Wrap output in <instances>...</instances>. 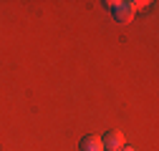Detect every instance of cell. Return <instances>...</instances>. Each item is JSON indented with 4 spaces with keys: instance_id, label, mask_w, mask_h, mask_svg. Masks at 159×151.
Wrapping results in <instances>:
<instances>
[{
    "instance_id": "3",
    "label": "cell",
    "mask_w": 159,
    "mask_h": 151,
    "mask_svg": "<svg viewBox=\"0 0 159 151\" xmlns=\"http://www.w3.org/2000/svg\"><path fill=\"white\" fill-rule=\"evenodd\" d=\"M78 149H81V151H104L101 136H96V134H86L81 141H78Z\"/></svg>"
},
{
    "instance_id": "4",
    "label": "cell",
    "mask_w": 159,
    "mask_h": 151,
    "mask_svg": "<svg viewBox=\"0 0 159 151\" xmlns=\"http://www.w3.org/2000/svg\"><path fill=\"white\" fill-rule=\"evenodd\" d=\"M121 151H136V149H134V146H129V144H124V146H121Z\"/></svg>"
},
{
    "instance_id": "2",
    "label": "cell",
    "mask_w": 159,
    "mask_h": 151,
    "mask_svg": "<svg viewBox=\"0 0 159 151\" xmlns=\"http://www.w3.org/2000/svg\"><path fill=\"white\" fill-rule=\"evenodd\" d=\"M101 144H104V151H121V146H124L126 141H124V134H121V131L109 128L106 134H104V139H101Z\"/></svg>"
},
{
    "instance_id": "1",
    "label": "cell",
    "mask_w": 159,
    "mask_h": 151,
    "mask_svg": "<svg viewBox=\"0 0 159 151\" xmlns=\"http://www.w3.org/2000/svg\"><path fill=\"white\" fill-rule=\"evenodd\" d=\"M104 5L114 13V18H116L119 23H129L131 18H134V8H131V3H121V0H106Z\"/></svg>"
}]
</instances>
